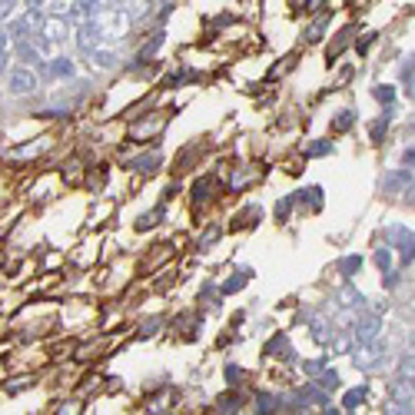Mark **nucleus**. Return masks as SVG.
<instances>
[{"label": "nucleus", "instance_id": "9d476101", "mask_svg": "<svg viewBox=\"0 0 415 415\" xmlns=\"http://www.w3.org/2000/svg\"><path fill=\"white\" fill-rule=\"evenodd\" d=\"M250 276H252V273H236L229 283H223V292H239L243 286H246V279H250Z\"/></svg>", "mask_w": 415, "mask_h": 415}, {"label": "nucleus", "instance_id": "f8f14e48", "mask_svg": "<svg viewBox=\"0 0 415 415\" xmlns=\"http://www.w3.org/2000/svg\"><path fill=\"white\" fill-rule=\"evenodd\" d=\"M353 120H355V114H353V110H342V114L336 116V123H332V130H339V133H342V130H349V126H353Z\"/></svg>", "mask_w": 415, "mask_h": 415}, {"label": "nucleus", "instance_id": "423d86ee", "mask_svg": "<svg viewBox=\"0 0 415 415\" xmlns=\"http://www.w3.org/2000/svg\"><path fill=\"white\" fill-rule=\"evenodd\" d=\"M256 405H259V409H256V412H279V405H283V399H273V395H259V399H256Z\"/></svg>", "mask_w": 415, "mask_h": 415}, {"label": "nucleus", "instance_id": "20e7f679", "mask_svg": "<svg viewBox=\"0 0 415 415\" xmlns=\"http://www.w3.org/2000/svg\"><path fill=\"white\" fill-rule=\"evenodd\" d=\"M163 216H166V210H163V206H156L153 213L140 216V219H137V229H153V226H156V223H160V219H163Z\"/></svg>", "mask_w": 415, "mask_h": 415}, {"label": "nucleus", "instance_id": "6ab92c4d", "mask_svg": "<svg viewBox=\"0 0 415 415\" xmlns=\"http://www.w3.org/2000/svg\"><path fill=\"white\" fill-rule=\"evenodd\" d=\"M319 386H322V389H339V376H336V372H326V376L319 379Z\"/></svg>", "mask_w": 415, "mask_h": 415}, {"label": "nucleus", "instance_id": "0eeeda50", "mask_svg": "<svg viewBox=\"0 0 415 415\" xmlns=\"http://www.w3.org/2000/svg\"><path fill=\"white\" fill-rule=\"evenodd\" d=\"M326 27H329V17H322V20H315L309 30H306V40L309 43H315V40H322V34H326Z\"/></svg>", "mask_w": 415, "mask_h": 415}, {"label": "nucleus", "instance_id": "2eb2a0df", "mask_svg": "<svg viewBox=\"0 0 415 415\" xmlns=\"http://www.w3.org/2000/svg\"><path fill=\"white\" fill-rule=\"evenodd\" d=\"M160 43H163V34H153V40L147 43V47H143V50H140V60H143V57H150V53H156V50H160Z\"/></svg>", "mask_w": 415, "mask_h": 415}, {"label": "nucleus", "instance_id": "1a4fd4ad", "mask_svg": "<svg viewBox=\"0 0 415 415\" xmlns=\"http://www.w3.org/2000/svg\"><path fill=\"white\" fill-rule=\"evenodd\" d=\"M365 386H359V389L355 392H349V395H346V409H349V412H355V409H359V405H362V399H365Z\"/></svg>", "mask_w": 415, "mask_h": 415}, {"label": "nucleus", "instance_id": "aec40b11", "mask_svg": "<svg viewBox=\"0 0 415 415\" xmlns=\"http://www.w3.org/2000/svg\"><path fill=\"white\" fill-rule=\"evenodd\" d=\"M392 97H395V93H392V87H376V100L379 103H392Z\"/></svg>", "mask_w": 415, "mask_h": 415}, {"label": "nucleus", "instance_id": "f3484780", "mask_svg": "<svg viewBox=\"0 0 415 415\" xmlns=\"http://www.w3.org/2000/svg\"><path fill=\"white\" fill-rule=\"evenodd\" d=\"M309 156H322V153H332V143H326V140H319V143H315V147H309Z\"/></svg>", "mask_w": 415, "mask_h": 415}, {"label": "nucleus", "instance_id": "412c9836", "mask_svg": "<svg viewBox=\"0 0 415 415\" xmlns=\"http://www.w3.org/2000/svg\"><path fill=\"white\" fill-rule=\"evenodd\" d=\"M376 263H379V269H386V266H389V250H379L376 252Z\"/></svg>", "mask_w": 415, "mask_h": 415}, {"label": "nucleus", "instance_id": "4468645a", "mask_svg": "<svg viewBox=\"0 0 415 415\" xmlns=\"http://www.w3.org/2000/svg\"><path fill=\"white\" fill-rule=\"evenodd\" d=\"M219 233H223V229H219V226L206 229V233H203V239H200V250H210V246H213L216 239H219Z\"/></svg>", "mask_w": 415, "mask_h": 415}, {"label": "nucleus", "instance_id": "a211bd4d", "mask_svg": "<svg viewBox=\"0 0 415 415\" xmlns=\"http://www.w3.org/2000/svg\"><path fill=\"white\" fill-rule=\"evenodd\" d=\"M219 405H223V412H236V405H243V399L239 395H226V399H219Z\"/></svg>", "mask_w": 415, "mask_h": 415}, {"label": "nucleus", "instance_id": "6e6552de", "mask_svg": "<svg viewBox=\"0 0 415 415\" xmlns=\"http://www.w3.org/2000/svg\"><path fill=\"white\" fill-rule=\"evenodd\" d=\"M156 130H163V116H156V120H150V123H140L137 130H133V137H150V133H156Z\"/></svg>", "mask_w": 415, "mask_h": 415}, {"label": "nucleus", "instance_id": "5701e85b", "mask_svg": "<svg viewBox=\"0 0 415 415\" xmlns=\"http://www.w3.org/2000/svg\"><path fill=\"white\" fill-rule=\"evenodd\" d=\"M7 50V37H4V30H0V53Z\"/></svg>", "mask_w": 415, "mask_h": 415}, {"label": "nucleus", "instance_id": "f257e3e1", "mask_svg": "<svg viewBox=\"0 0 415 415\" xmlns=\"http://www.w3.org/2000/svg\"><path fill=\"white\" fill-rule=\"evenodd\" d=\"M37 87V76L27 74V70H13L11 74V90L13 93H30V90Z\"/></svg>", "mask_w": 415, "mask_h": 415}, {"label": "nucleus", "instance_id": "ddd939ff", "mask_svg": "<svg viewBox=\"0 0 415 415\" xmlns=\"http://www.w3.org/2000/svg\"><path fill=\"white\" fill-rule=\"evenodd\" d=\"M359 266H362V259H359V256H346V259L339 263V269L346 273V276H353V273H359Z\"/></svg>", "mask_w": 415, "mask_h": 415}, {"label": "nucleus", "instance_id": "39448f33", "mask_svg": "<svg viewBox=\"0 0 415 415\" xmlns=\"http://www.w3.org/2000/svg\"><path fill=\"white\" fill-rule=\"evenodd\" d=\"M213 186H216V179H200V183H196V189H193V200L206 203V200H210V193H213Z\"/></svg>", "mask_w": 415, "mask_h": 415}, {"label": "nucleus", "instance_id": "7ed1b4c3", "mask_svg": "<svg viewBox=\"0 0 415 415\" xmlns=\"http://www.w3.org/2000/svg\"><path fill=\"white\" fill-rule=\"evenodd\" d=\"M153 166H160V153H150V156H140L130 163V170H137V173H153Z\"/></svg>", "mask_w": 415, "mask_h": 415}, {"label": "nucleus", "instance_id": "dca6fc26", "mask_svg": "<svg viewBox=\"0 0 415 415\" xmlns=\"http://www.w3.org/2000/svg\"><path fill=\"white\" fill-rule=\"evenodd\" d=\"M386 130H389V116H382L379 123H372V143H379V140L386 137Z\"/></svg>", "mask_w": 415, "mask_h": 415}, {"label": "nucleus", "instance_id": "4be33fe9", "mask_svg": "<svg viewBox=\"0 0 415 415\" xmlns=\"http://www.w3.org/2000/svg\"><path fill=\"white\" fill-rule=\"evenodd\" d=\"M319 7H322V0H306V11H309V13H315Z\"/></svg>", "mask_w": 415, "mask_h": 415}, {"label": "nucleus", "instance_id": "f03ea898", "mask_svg": "<svg viewBox=\"0 0 415 415\" xmlns=\"http://www.w3.org/2000/svg\"><path fill=\"white\" fill-rule=\"evenodd\" d=\"M266 355H273V359H292V346H290V339H286V336L279 332L276 339L266 346Z\"/></svg>", "mask_w": 415, "mask_h": 415}, {"label": "nucleus", "instance_id": "9b49d317", "mask_svg": "<svg viewBox=\"0 0 415 415\" xmlns=\"http://www.w3.org/2000/svg\"><path fill=\"white\" fill-rule=\"evenodd\" d=\"M53 74L57 76H74L76 70H74V63L67 60V57H57V60H53Z\"/></svg>", "mask_w": 415, "mask_h": 415}]
</instances>
